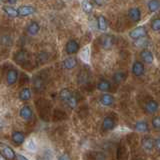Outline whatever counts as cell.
Wrapping results in <instances>:
<instances>
[{
	"label": "cell",
	"instance_id": "1",
	"mask_svg": "<svg viewBox=\"0 0 160 160\" xmlns=\"http://www.w3.org/2000/svg\"><path fill=\"white\" fill-rule=\"evenodd\" d=\"M113 43H114V38L112 35L103 34L102 36L100 37V45H101V47L105 50H109L112 47Z\"/></svg>",
	"mask_w": 160,
	"mask_h": 160
},
{
	"label": "cell",
	"instance_id": "2",
	"mask_svg": "<svg viewBox=\"0 0 160 160\" xmlns=\"http://www.w3.org/2000/svg\"><path fill=\"white\" fill-rule=\"evenodd\" d=\"M130 38H132L133 40H137V39H141L146 36V29L143 26H138L136 28H134L131 30L129 33Z\"/></svg>",
	"mask_w": 160,
	"mask_h": 160
},
{
	"label": "cell",
	"instance_id": "3",
	"mask_svg": "<svg viewBox=\"0 0 160 160\" xmlns=\"http://www.w3.org/2000/svg\"><path fill=\"white\" fill-rule=\"evenodd\" d=\"M28 53L26 51H23V50H20V51L16 52L14 54V61L19 65H24L28 62Z\"/></svg>",
	"mask_w": 160,
	"mask_h": 160
},
{
	"label": "cell",
	"instance_id": "4",
	"mask_svg": "<svg viewBox=\"0 0 160 160\" xmlns=\"http://www.w3.org/2000/svg\"><path fill=\"white\" fill-rule=\"evenodd\" d=\"M0 149H1V154H3L6 159H15L16 158V154L13 151V149L11 147H9L8 145H5L1 143L0 145Z\"/></svg>",
	"mask_w": 160,
	"mask_h": 160
},
{
	"label": "cell",
	"instance_id": "5",
	"mask_svg": "<svg viewBox=\"0 0 160 160\" xmlns=\"http://www.w3.org/2000/svg\"><path fill=\"white\" fill-rule=\"evenodd\" d=\"M19 115L23 120L25 121H29L31 120L33 117V112H32V109L30 108L29 106H23L19 111Z\"/></svg>",
	"mask_w": 160,
	"mask_h": 160
},
{
	"label": "cell",
	"instance_id": "6",
	"mask_svg": "<svg viewBox=\"0 0 160 160\" xmlns=\"http://www.w3.org/2000/svg\"><path fill=\"white\" fill-rule=\"evenodd\" d=\"M144 110L147 114H153L158 110V103L155 100H149L145 103Z\"/></svg>",
	"mask_w": 160,
	"mask_h": 160
},
{
	"label": "cell",
	"instance_id": "7",
	"mask_svg": "<svg viewBox=\"0 0 160 160\" xmlns=\"http://www.w3.org/2000/svg\"><path fill=\"white\" fill-rule=\"evenodd\" d=\"M65 50L68 54H74L77 53L79 50V44L75 40H69L65 45Z\"/></svg>",
	"mask_w": 160,
	"mask_h": 160
},
{
	"label": "cell",
	"instance_id": "8",
	"mask_svg": "<svg viewBox=\"0 0 160 160\" xmlns=\"http://www.w3.org/2000/svg\"><path fill=\"white\" fill-rule=\"evenodd\" d=\"M18 12H19V16H29V15H32L35 13V8L32 6H29V5H23V6H20L18 8Z\"/></svg>",
	"mask_w": 160,
	"mask_h": 160
},
{
	"label": "cell",
	"instance_id": "9",
	"mask_svg": "<svg viewBox=\"0 0 160 160\" xmlns=\"http://www.w3.org/2000/svg\"><path fill=\"white\" fill-rule=\"evenodd\" d=\"M132 73L134 74V76H141L144 73V65L142 62L140 61H135L133 63V66H132Z\"/></svg>",
	"mask_w": 160,
	"mask_h": 160
},
{
	"label": "cell",
	"instance_id": "10",
	"mask_svg": "<svg viewBox=\"0 0 160 160\" xmlns=\"http://www.w3.org/2000/svg\"><path fill=\"white\" fill-rule=\"evenodd\" d=\"M17 77H18V71L16 69H10L7 72L6 75V82L8 85H13L15 82L17 81Z\"/></svg>",
	"mask_w": 160,
	"mask_h": 160
},
{
	"label": "cell",
	"instance_id": "11",
	"mask_svg": "<svg viewBox=\"0 0 160 160\" xmlns=\"http://www.w3.org/2000/svg\"><path fill=\"white\" fill-rule=\"evenodd\" d=\"M142 147L146 150V151H152L155 147V141L151 137H144L142 139Z\"/></svg>",
	"mask_w": 160,
	"mask_h": 160
},
{
	"label": "cell",
	"instance_id": "12",
	"mask_svg": "<svg viewBox=\"0 0 160 160\" xmlns=\"http://www.w3.org/2000/svg\"><path fill=\"white\" fill-rule=\"evenodd\" d=\"M114 125H115V121L111 116L104 117L103 122H102V129L104 131H108V130L112 129L114 127Z\"/></svg>",
	"mask_w": 160,
	"mask_h": 160
},
{
	"label": "cell",
	"instance_id": "13",
	"mask_svg": "<svg viewBox=\"0 0 160 160\" xmlns=\"http://www.w3.org/2000/svg\"><path fill=\"white\" fill-rule=\"evenodd\" d=\"M11 138H12L13 143H15L16 145H21L25 140L24 134L20 131H14L11 135Z\"/></svg>",
	"mask_w": 160,
	"mask_h": 160
},
{
	"label": "cell",
	"instance_id": "14",
	"mask_svg": "<svg viewBox=\"0 0 160 160\" xmlns=\"http://www.w3.org/2000/svg\"><path fill=\"white\" fill-rule=\"evenodd\" d=\"M128 16L129 18L134 22H138L141 19V12L138 8H131L128 11Z\"/></svg>",
	"mask_w": 160,
	"mask_h": 160
},
{
	"label": "cell",
	"instance_id": "15",
	"mask_svg": "<svg viewBox=\"0 0 160 160\" xmlns=\"http://www.w3.org/2000/svg\"><path fill=\"white\" fill-rule=\"evenodd\" d=\"M100 103L104 106H111L114 103V97L110 94H103L100 97Z\"/></svg>",
	"mask_w": 160,
	"mask_h": 160
},
{
	"label": "cell",
	"instance_id": "16",
	"mask_svg": "<svg viewBox=\"0 0 160 160\" xmlns=\"http://www.w3.org/2000/svg\"><path fill=\"white\" fill-rule=\"evenodd\" d=\"M135 130L138 132H147L149 130V127H148V124L146 121H144V120H139L136 123H135Z\"/></svg>",
	"mask_w": 160,
	"mask_h": 160
},
{
	"label": "cell",
	"instance_id": "17",
	"mask_svg": "<svg viewBox=\"0 0 160 160\" xmlns=\"http://www.w3.org/2000/svg\"><path fill=\"white\" fill-rule=\"evenodd\" d=\"M140 56L145 63L151 64L153 62V54L149 50H142L141 53H140Z\"/></svg>",
	"mask_w": 160,
	"mask_h": 160
},
{
	"label": "cell",
	"instance_id": "18",
	"mask_svg": "<svg viewBox=\"0 0 160 160\" xmlns=\"http://www.w3.org/2000/svg\"><path fill=\"white\" fill-rule=\"evenodd\" d=\"M77 65V60L74 57H68L63 61V67L65 69H73Z\"/></svg>",
	"mask_w": 160,
	"mask_h": 160
},
{
	"label": "cell",
	"instance_id": "19",
	"mask_svg": "<svg viewBox=\"0 0 160 160\" xmlns=\"http://www.w3.org/2000/svg\"><path fill=\"white\" fill-rule=\"evenodd\" d=\"M72 96H73L72 92L70 91L69 89H67V88H64V89H62L61 91L59 92V98L63 102H67Z\"/></svg>",
	"mask_w": 160,
	"mask_h": 160
},
{
	"label": "cell",
	"instance_id": "20",
	"mask_svg": "<svg viewBox=\"0 0 160 160\" xmlns=\"http://www.w3.org/2000/svg\"><path fill=\"white\" fill-rule=\"evenodd\" d=\"M32 83H33V87H34V89L36 90L37 92L42 91V90H43V88H44V82H43L42 78H40L39 76H35V77L33 78Z\"/></svg>",
	"mask_w": 160,
	"mask_h": 160
},
{
	"label": "cell",
	"instance_id": "21",
	"mask_svg": "<svg viewBox=\"0 0 160 160\" xmlns=\"http://www.w3.org/2000/svg\"><path fill=\"white\" fill-rule=\"evenodd\" d=\"M39 24L37 22H35V21H31L29 24H28V26L26 28L27 30V32L30 34V35H36L39 31Z\"/></svg>",
	"mask_w": 160,
	"mask_h": 160
},
{
	"label": "cell",
	"instance_id": "22",
	"mask_svg": "<svg viewBox=\"0 0 160 160\" xmlns=\"http://www.w3.org/2000/svg\"><path fill=\"white\" fill-rule=\"evenodd\" d=\"M3 10H4V12L6 13L7 16L11 17V18H16L19 16L18 9H15L12 6H4Z\"/></svg>",
	"mask_w": 160,
	"mask_h": 160
},
{
	"label": "cell",
	"instance_id": "23",
	"mask_svg": "<svg viewBox=\"0 0 160 160\" xmlns=\"http://www.w3.org/2000/svg\"><path fill=\"white\" fill-rule=\"evenodd\" d=\"M31 97V91L29 88H22L19 92V98L22 101H27Z\"/></svg>",
	"mask_w": 160,
	"mask_h": 160
},
{
	"label": "cell",
	"instance_id": "24",
	"mask_svg": "<svg viewBox=\"0 0 160 160\" xmlns=\"http://www.w3.org/2000/svg\"><path fill=\"white\" fill-rule=\"evenodd\" d=\"M110 87H111V84H110L107 80H101V81H99L97 84V89L100 90V91H103V92L109 91Z\"/></svg>",
	"mask_w": 160,
	"mask_h": 160
},
{
	"label": "cell",
	"instance_id": "25",
	"mask_svg": "<svg viewBox=\"0 0 160 160\" xmlns=\"http://www.w3.org/2000/svg\"><path fill=\"white\" fill-rule=\"evenodd\" d=\"M97 26L101 31H105L107 29V20L104 16H98L97 18Z\"/></svg>",
	"mask_w": 160,
	"mask_h": 160
},
{
	"label": "cell",
	"instance_id": "26",
	"mask_svg": "<svg viewBox=\"0 0 160 160\" xmlns=\"http://www.w3.org/2000/svg\"><path fill=\"white\" fill-rule=\"evenodd\" d=\"M81 8L83 9V11L85 13H91L92 10H93V5L92 3L89 1V0H83L82 3H81Z\"/></svg>",
	"mask_w": 160,
	"mask_h": 160
},
{
	"label": "cell",
	"instance_id": "27",
	"mask_svg": "<svg viewBox=\"0 0 160 160\" xmlns=\"http://www.w3.org/2000/svg\"><path fill=\"white\" fill-rule=\"evenodd\" d=\"M147 7H148L150 12H155L159 9L160 2L158 1V0H149V2L147 4Z\"/></svg>",
	"mask_w": 160,
	"mask_h": 160
},
{
	"label": "cell",
	"instance_id": "28",
	"mask_svg": "<svg viewBox=\"0 0 160 160\" xmlns=\"http://www.w3.org/2000/svg\"><path fill=\"white\" fill-rule=\"evenodd\" d=\"M80 57L83 60L85 63H88L89 60H90V48L88 46L84 47L82 49L81 53H80Z\"/></svg>",
	"mask_w": 160,
	"mask_h": 160
},
{
	"label": "cell",
	"instance_id": "29",
	"mask_svg": "<svg viewBox=\"0 0 160 160\" xmlns=\"http://www.w3.org/2000/svg\"><path fill=\"white\" fill-rule=\"evenodd\" d=\"M89 80V74L87 71L85 70H82L81 72L79 73L78 75V83L79 84H84V83H87Z\"/></svg>",
	"mask_w": 160,
	"mask_h": 160
},
{
	"label": "cell",
	"instance_id": "30",
	"mask_svg": "<svg viewBox=\"0 0 160 160\" xmlns=\"http://www.w3.org/2000/svg\"><path fill=\"white\" fill-rule=\"evenodd\" d=\"M126 78V74L124 72H116L113 75V81L115 83H121Z\"/></svg>",
	"mask_w": 160,
	"mask_h": 160
},
{
	"label": "cell",
	"instance_id": "31",
	"mask_svg": "<svg viewBox=\"0 0 160 160\" xmlns=\"http://www.w3.org/2000/svg\"><path fill=\"white\" fill-rule=\"evenodd\" d=\"M47 60H48V54L46 52H40L37 54L36 62L38 64H43L45 62H47Z\"/></svg>",
	"mask_w": 160,
	"mask_h": 160
},
{
	"label": "cell",
	"instance_id": "32",
	"mask_svg": "<svg viewBox=\"0 0 160 160\" xmlns=\"http://www.w3.org/2000/svg\"><path fill=\"white\" fill-rule=\"evenodd\" d=\"M25 147H26V149L28 150V151H30V152H35V151H36V144H35L34 140H32V139L28 140L26 145H25Z\"/></svg>",
	"mask_w": 160,
	"mask_h": 160
},
{
	"label": "cell",
	"instance_id": "33",
	"mask_svg": "<svg viewBox=\"0 0 160 160\" xmlns=\"http://www.w3.org/2000/svg\"><path fill=\"white\" fill-rule=\"evenodd\" d=\"M151 28L154 31H160V18L154 19L151 23Z\"/></svg>",
	"mask_w": 160,
	"mask_h": 160
},
{
	"label": "cell",
	"instance_id": "34",
	"mask_svg": "<svg viewBox=\"0 0 160 160\" xmlns=\"http://www.w3.org/2000/svg\"><path fill=\"white\" fill-rule=\"evenodd\" d=\"M152 127L155 130H160V116H156L152 119Z\"/></svg>",
	"mask_w": 160,
	"mask_h": 160
},
{
	"label": "cell",
	"instance_id": "35",
	"mask_svg": "<svg viewBox=\"0 0 160 160\" xmlns=\"http://www.w3.org/2000/svg\"><path fill=\"white\" fill-rule=\"evenodd\" d=\"M68 105H69V107L71 108V109H74L75 107L77 106V98L75 97V96H72L71 98H70L68 101H67Z\"/></svg>",
	"mask_w": 160,
	"mask_h": 160
},
{
	"label": "cell",
	"instance_id": "36",
	"mask_svg": "<svg viewBox=\"0 0 160 160\" xmlns=\"http://www.w3.org/2000/svg\"><path fill=\"white\" fill-rule=\"evenodd\" d=\"M94 158H95V159H105V158H106V156H105V155L102 154V153L97 152V155H95Z\"/></svg>",
	"mask_w": 160,
	"mask_h": 160
},
{
	"label": "cell",
	"instance_id": "37",
	"mask_svg": "<svg viewBox=\"0 0 160 160\" xmlns=\"http://www.w3.org/2000/svg\"><path fill=\"white\" fill-rule=\"evenodd\" d=\"M155 147H156L158 150H160V138H157L155 140Z\"/></svg>",
	"mask_w": 160,
	"mask_h": 160
},
{
	"label": "cell",
	"instance_id": "38",
	"mask_svg": "<svg viewBox=\"0 0 160 160\" xmlns=\"http://www.w3.org/2000/svg\"><path fill=\"white\" fill-rule=\"evenodd\" d=\"M70 157L68 156V155H66V154H63V155H61V156H59L58 157V159H60V160H64V159H69Z\"/></svg>",
	"mask_w": 160,
	"mask_h": 160
},
{
	"label": "cell",
	"instance_id": "39",
	"mask_svg": "<svg viewBox=\"0 0 160 160\" xmlns=\"http://www.w3.org/2000/svg\"><path fill=\"white\" fill-rule=\"evenodd\" d=\"M95 4H97L98 6H101V5L103 4V0H94Z\"/></svg>",
	"mask_w": 160,
	"mask_h": 160
},
{
	"label": "cell",
	"instance_id": "40",
	"mask_svg": "<svg viewBox=\"0 0 160 160\" xmlns=\"http://www.w3.org/2000/svg\"><path fill=\"white\" fill-rule=\"evenodd\" d=\"M6 1H7L9 4H15V3H16V2L18 1V0H6Z\"/></svg>",
	"mask_w": 160,
	"mask_h": 160
},
{
	"label": "cell",
	"instance_id": "41",
	"mask_svg": "<svg viewBox=\"0 0 160 160\" xmlns=\"http://www.w3.org/2000/svg\"><path fill=\"white\" fill-rule=\"evenodd\" d=\"M15 159H26V157L22 156V155H17L16 158H15Z\"/></svg>",
	"mask_w": 160,
	"mask_h": 160
}]
</instances>
